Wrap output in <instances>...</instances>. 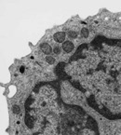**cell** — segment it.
Listing matches in <instances>:
<instances>
[{
    "label": "cell",
    "mask_w": 121,
    "mask_h": 135,
    "mask_svg": "<svg viewBox=\"0 0 121 135\" xmlns=\"http://www.w3.org/2000/svg\"><path fill=\"white\" fill-rule=\"evenodd\" d=\"M67 36H68V37L71 38V39H76V37H77V33L75 32V31H68Z\"/></svg>",
    "instance_id": "4"
},
{
    "label": "cell",
    "mask_w": 121,
    "mask_h": 135,
    "mask_svg": "<svg viewBox=\"0 0 121 135\" xmlns=\"http://www.w3.org/2000/svg\"><path fill=\"white\" fill-rule=\"evenodd\" d=\"M60 51H62V49H60L59 46H56L54 47V49H53V52L55 53V54H60Z\"/></svg>",
    "instance_id": "8"
},
{
    "label": "cell",
    "mask_w": 121,
    "mask_h": 135,
    "mask_svg": "<svg viewBox=\"0 0 121 135\" xmlns=\"http://www.w3.org/2000/svg\"><path fill=\"white\" fill-rule=\"evenodd\" d=\"M54 40L58 43H62L64 42L65 39V33L64 32H57L56 34H54Z\"/></svg>",
    "instance_id": "1"
},
{
    "label": "cell",
    "mask_w": 121,
    "mask_h": 135,
    "mask_svg": "<svg viewBox=\"0 0 121 135\" xmlns=\"http://www.w3.org/2000/svg\"><path fill=\"white\" fill-rule=\"evenodd\" d=\"M46 61H47V62H48V63H49V64H53V63H54L55 62V59L53 58V57H52V56H47V57H46Z\"/></svg>",
    "instance_id": "5"
},
{
    "label": "cell",
    "mask_w": 121,
    "mask_h": 135,
    "mask_svg": "<svg viewBox=\"0 0 121 135\" xmlns=\"http://www.w3.org/2000/svg\"><path fill=\"white\" fill-rule=\"evenodd\" d=\"M40 49H41V50L43 51V53H45V54H47V55H49L50 53H51L52 49L51 48H50V46L48 45V44L47 43H43L41 44V46H40Z\"/></svg>",
    "instance_id": "2"
},
{
    "label": "cell",
    "mask_w": 121,
    "mask_h": 135,
    "mask_svg": "<svg viewBox=\"0 0 121 135\" xmlns=\"http://www.w3.org/2000/svg\"><path fill=\"white\" fill-rule=\"evenodd\" d=\"M12 112L14 114H20V112H21V109H20V106L17 105H13V107H12Z\"/></svg>",
    "instance_id": "7"
},
{
    "label": "cell",
    "mask_w": 121,
    "mask_h": 135,
    "mask_svg": "<svg viewBox=\"0 0 121 135\" xmlns=\"http://www.w3.org/2000/svg\"><path fill=\"white\" fill-rule=\"evenodd\" d=\"M63 49H64V50L65 52H71L73 49H74V44L71 41H66L63 45Z\"/></svg>",
    "instance_id": "3"
},
{
    "label": "cell",
    "mask_w": 121,
    "mask_h": 135,
    "mask_svg": "<svg viewBox=\"0 0 121 135\" xmlns=\"http://www.w3.org/2000/svg\"><path fill=\"white\" fill-rule=\"evenodd\" d=\"M88 34H89V33H88V29H86V28H83V29L81 30V36L84 37V38H87V37H88Z\"/></svg>",
    "instance_id": "6"
}]
</instances>
